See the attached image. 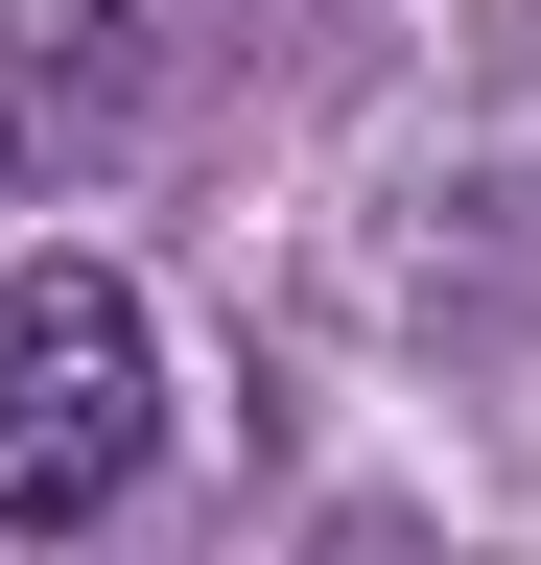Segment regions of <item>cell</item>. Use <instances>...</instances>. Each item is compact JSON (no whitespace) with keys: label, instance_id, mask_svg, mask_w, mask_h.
<instances>
[{"label":"cell","instance_id":"6da1fadb","mask_svg":"<svg viewBox=\"0 0 541 565\" xmlns=\"http://www.w3.org/2000/svg\"><path fill=\"white\" fill-rule=\"evenodd\" d=\"M165 448V330H142V282L118 259H24L0 282V519L24 542H72L118 519Z\"/></svg>","mask_w":541,"mask_h":565},{"label":"cell","instance_id":"7a4b0ae2","mask_svg":"<svg viewBox=\"0 0 541 565\" xmlns=\"http://www.w3.org/2000/svg\"><path fill=\"white\" fill-rule=\"evenodd\" d=\"M118 118H142V95H118V47H72V71H47V0H24V24H0V141L47 166V141H118Z\"/></svg>","mask_w":541,"mask_h":565}]
</instances>
